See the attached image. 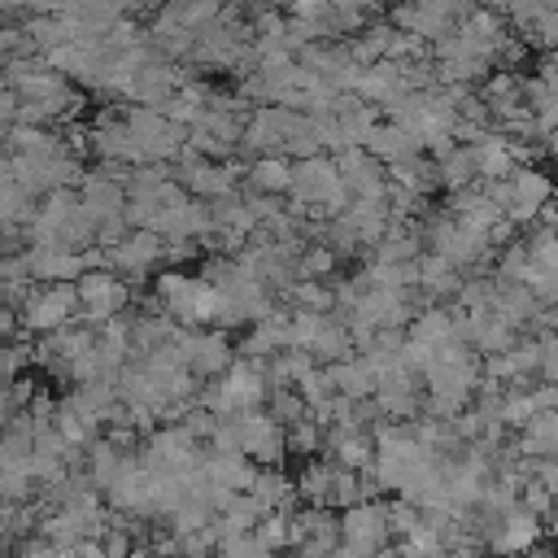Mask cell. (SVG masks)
I'll use <instances>...</instances> for the list:
<instances>
[{
	"mask_svg": "<svg viewBox=\"0 0 558 558\" xmlns=\"http://www.w3.org/2000/svg\"><path fill=\"white\" fill-rule=\"evenodd\" d=\"M471 161H475V179H510L519 166L501 131H488L480 144H471Z\"/></svg>",
	"mask_w": 558,
	"mask_h": 558,
	"instance_id": "277c9868",
	"label": "cell"
},
{
	"mask_svg": "<svg viewBox=\"0 0 558 558\" xmlns=\"http://www.w3.org/2000/svg\"><path fill=\"white\" fill-rule=\"evenodd\" d=\"M362 148L371 153V157H379L384 166L388 161H401V157H410V153H418L423 148V140L418 135H410L401 122H375L371 131H366V140H362Z\"/></svg>",
	"mask_w": 558,
	"mask_h": 558,
	"instance_id": "3957f363",
	"label": "cell"
},
{
	"mask_svg": "<svg viewBox=\"0 0 558 558\" xmlns=\"http://www.w3.org/2000/svg\"><path fill=\"white\" fill-rule=\"evenodd\" d=\"M554 501H558V497H554L541 480H532V475H527V480H519V506H523V510H532L541 523H545V514L554 510Z\"/></svg>",
	"mask_w": 558,
	"mask_h": 558,
	"instance_id": "8992f818",
	"label": "cell"
},
{
	"mask_svg": "<svg viewBox=\"0 0 558 558\" xmlns=\"http://www.w3.org/2000/svg\"><path fill=\"white\" fill-rule=\"evenodd\" d=\"M541 532H545V523L532 514V510H523V506H510L501 519H497V527L484 536L493 549H532V545H541Z\"/></svg>",
	"mask_w": 558,
	"mask_h": 558,
	"instance_id": "7a4b0ae2",
	"label": "cell"
},
{
	"mask_svg": "<svg viewBox=\"0 0 558 558\" xmlns=\"http://www.w3.org/2000/svg\"><path fill=\"white\" fill-rule=\"evenodd\" d=\"M541 148H545V157H554V161H558V126H549V131H545Z\"/></svg>",
	"mask_w": 558,
	"mask_h": 558,
	"instance_id": "ba28073f",
	"label": "cell"
},
{
	"mask_svg": "<svg viewBox=\"0 0 558 558\" xmlns=\"http://www.w3.org/2000/svg\"><path fill=\"white\" fill-rule=\"evenodd\" d=\"M532 480H541L554 497H558V458L545 453V458H532Z\"/></svg>",
	"mask_w": 558,
	"mask_h": 558,
	"instance_id": "52a82bcc",
	"label": "cell"
},
{
	"mask_svg": "<svg viewBox=\"0 0 558 558\" xmlns=\"http://www.w3.org/2000/svg\"><path fill=\"white\" fill-rule=\"evenodd\" d=\"M248 183H253V192H270V196H279V192L292 187V161H283L279 153H266V157L253 161Z\"/></svg>",
	"mask_w": 558,
	"mask_h": 558,
	"instance_id": "5b68a950",
	"label": "cell"
},
{
	"mask_svg": "<svg viewBox=\"0 0 558 558\" xmlns=\"http://www.w3.org/2000/svg\"><path fill=\"white\" fill-rule=\"evenodd\" d=\"M549 192H554V183H549V174H545L541 166H514V174H510V205H506V218L523 231L527 222H536V214H541V205L549 201Z\"/></svg>",
	"mask_w": 558,
	"mask_h": 558,
	"instance_id": "6da1fadb",
	"label": "cell"
}]
</instances>
